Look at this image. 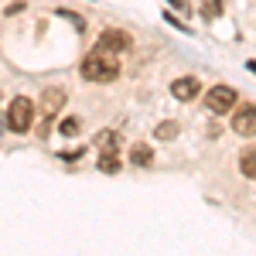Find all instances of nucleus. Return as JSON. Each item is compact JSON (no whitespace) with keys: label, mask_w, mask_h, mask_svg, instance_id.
Segmentation results:
<instances>
[{"label":"nucleus","mask_w":256,"mask_h":256,"mask_svg":"<svg viewBox=\"0 0 256 256\" xmlns=\"http://www.w3.org/2000/svg\"><path fill=\"white\" fill-rule=\"evenodd\" d=\"M65 99H68V92H65V89H48V92L41 96V113H44V123H52V120H55V113H62Z\"/></svg>","instance_id":"nucleus-7"},{"label":"nucleus","mask_w":256,"mask_h":256,"mask_svg":"<svg viewBox=\"0 0 256 256\" xmlns=\"http://www.w3.org/2000/svg\"><path fill=\"white\" fill-rule=\"evenodd\" d=\"M154 137L158 140H174L178 137V123L174 120H160L158 126H154Z\"/></svg>","instance_id":"nucleus-11"},{"label":"nucleus","mask_w":256,"mask_h":256,"mask_svg":"<svg viewBox=\"0 0 256 256\" xmlns=\"http://www.w3.org/2000/svg\"><path fill=\"white\" fill-rule=\"evenodd\" d=\"M58 130L65 134V137H76V134L82 130V123H79L76 116H65V120H62V126H58Z\"/></svg>","instance_id":"nucleus-14"},{"label":"nucleus","mask_w":256,"mask_h":256,"mask_svg":"<svg viewBox=\"0 0 256 256\" xmlns=\"http://www.w3.org/2000/svg\"><path fill=\"white\" fill-rule=\"evenodd\" d=\"M198 92H202V82L195 76H181V79L171 82V96L178 102H192V99H198Z\"/></svg>","instance_id":"nucleus-6"},{"label":"nucleus","mask_w":256,"mask_h":256,"mask_svg":"<svg viewBox=\"0 0 256 256\" xmlns=\"http://www.w3.org/2000/svg\"><path fill=\"white\" fill-rule=\"evenodd\" d=\"M0 99H4V96H0Z\"/></svg>","instance_id":"nucleus-18"},{"label":"nucleus","mask_w":256,"mask_h":256,"mask_svg":"<svg viewBox=\"0 0 256 256\" xmlns=\"http://www.w3.org/2000/svg\"><path fill=\"white\" fill-rule=\"evenodd\" d=\"M34 126V102L28 96H14L7 106V130L14 134H28Z\"/></svg>","instance_id":"nucleus-2"},{"label":"nucleus","mask_w":256,"mask_h":256,"mask_svg":"<svg viewBox=\"0 0 256 256\" xmlns=\"http://www.w3.org/2000/svg\"><path fill=\"white\" fill-rule=\"evenodd\" d=\"M232 130L239 137H256V106L246 102V106H236L232 113Z\"/></svg>","instance_id":"nucleus-5"},{"label":"nucleus","mask_w":256,"mask_h":256,"mask_svg":"<svg viewBox=\"0 0 256 256\" xmlns=\"http://www.w3.org/2000/svg\"><path fill=\"white\" fill-rule=\"evenodd\" d=\"M134 44V38L126 34V31H120V28H106L102 34H99L96 48H102V52H113V55H120V52H126Z\"/></svg>","instance_id":"nucleus-4"},{"label":"nucleus","mask_w":256,"mask_h":256,"mask_svg":"<svg viewBox=\"0 0 256 256\" xmlns=\"http://www.w3.org/2000/svg\"><path fill=\"white\" fill-rule=\"evenodd\" d=\"M130 164H134V168H150V164H154V150H150L147 144H134V150H130Z\"/></svg>","instance_id":"nucleus-8"},{"label":"nucleus","mask_w":256,"mask_h":256,"mask_svg":"<svg viewBox=\"0 0 256 256\" xmlns=\"http://www.w3.org/2000/svg\"><path fill=\"white\" fill-rule=\"evenodd\" d=\"M171 4H174V7H188V4H184V0H171Z\"/></svg>","instance_id":"nucleus-16"},{"label":"nucleus","mask_w":256,"mask_h":256,"mask_svg":"<svg viewBox=\"0 0 256 256\" xmlns=\"http://www.w3.org/2000/svg\"><path fill=\"white\" fill-rule=\"evenodd\" d=\"M205 106L222 116V113H229V110L239 106V92L232 89V86H212V89L205 92Z\"/></svg>","instance_id":"nucleus-3"},{"label":"nucleus","mask_w":256,"mask_h":256,"mask_svg":"<svg viewBox=\"0 0 256 256\" xmlns=\"http://www.w3.org/2000/svg\"><path fill=\"white\" fill-rule=\"evenodd\" d=\"M79 72H82V79H86V82H113L120 76V62H116L113 52L96 48V52H89V55L82 58Z\"/></svg>","instance_id":"nucleus-1"},{"label":"nucleus","mask_w":256,"mask_h":256,"mask_svg":"<svg viewBox=\"0 0 256 256\" xmlns=\"http://www.w3.org/2000/svg\"><path fill=\"white\" fill-rule=\"evenodd\" d=\"M116 144H120V134L116 130H102L96 137V147L102 150V154H110V150H116Z\"/></svg>","instance_id":"nucleus-10"},{"label":"nucleus","mask_w":256,"mask_h":256,"mask_svg":"<svg viewBox=\"0 0 256 256\" xmlns=\"http://www.w3.org/2000/svg\"><path fill=\"white\" fill-rule=\"evenodd\" d=\"M82 154H86V147H72V150H62L58 158H62V160H79Z\"/></svg>","instance_id":"nucleus-15"},{"label":"nucleus","mask_w":256,"mask_h":256,"mask_svg":"<svg viewBox=\"0 0 256 256\" xmlns=\"http://www.w3.org/2000/svg\"><path fill=\"white\" fill-rule=\"evenodd\" d=\"M99 171H102V174H116V171H120L116 150H110V154H102V158H99Z\"/></svg>","instance_id":"nucleus-12"},{"label":"nucleus","mask_w":256,"mask_h":256,"mask_svg":"<svg viewBox=\"0 0 256 256\" xmlns=\"http://www.w3.org/2000/svg\"><path fill=\"white\" fill-rule=\"evenodd\" d=\"M239 171L250 178V181H256V147H246L239 154Z\"/></svg>","instance_id":"nucleus-9"},{"label":"nucleus","mask_w":256,"mask_h":256,"mask_svg":"<svg viewBox=\"0 0 256 256\" xmlns=\"http://www.w3.org/2000/svg\"><path fill=\"white\" fill-rule=\"evenodd\" d=\"M222 7H226L222 0H202V18H205V20H216L218 14H222Z\"/></svg>","instance_id":"nucleus-13"},{"label":"nucleus","mask_w":256,"mask_h":256,"mask_svg":"<svg viewBox=\"0 0 256 256\" xmlns=\"http://www.w3.org/2000/svg\"><path fill=\"white\" fill-rule=\"evenodd\" d=\"M250 72H256V62H250Z\"/></svg>","instance_id":"nucleus-17"}]
</instances>
